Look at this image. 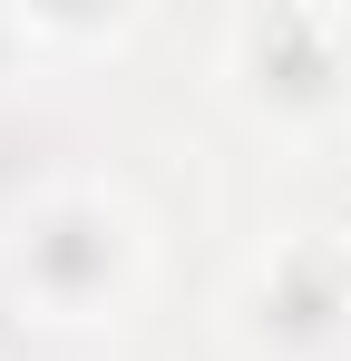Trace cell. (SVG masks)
Segmentation results:
<instances>
[{
    "instance_id": "obj_4",
    "label": "cell",
    "mask_w": 351,
    "mask_h": 361,
    "mask_svg": "<svg viewBox=\"0 0 351 361\" xmlns=\"http://www.w3.org/2000/svg\"><path fill=\"white\" fill-rule=\"evenodd\" d=\"M20 30H30L39 68H68V59H117L147 20L137 10H20Z\"/></svg>"
},
{
    "instance_id": "obj_3",
    "label": "cell",
    "mask_w": 351,
    "mask_h": 361,
    "mask_svg": "<svg viewBox=\"0 0 351 361\" xmlns=\"http://www.w3.org/2000/svg\"><path fill=\"white\" fill-rule=\"evenodd\" d=\"M234 361H351V225L264 235L215 293Z\"/></svg>"
},
{
    "instance_id": "obj_2",
    "label": "cell",
    "mask_w": 351,
    "mask_h": 361,
    "mask_svg": "<svg viewBox=\"0 0 351 361\" xmlns=\"http://www.w3.org/2000/svg\"><path fill=\"white\" fill-rule=\"evenodd\" d=\"M215 88L234 118L283 137V147H322L351 127V10L342 0H254L234 10L215 39Z\"/></svg>"
},
{
    "instance_id": "obj_5",
    "label": "cell",
    "mask_w": 351,
    "mask_h": 361,
    "mask_svg": "<svg viewBox=\"0 0 351 361\" xmlns=\"http://www.w3.org/2000/svg\"><path fill=\"white\" fill-rule=\"evenodd\" d=\"M0 78H39V49L20 30V10H0Z\"/></svg>"
},
{
    "instance_id": "obj_1",
    "label": "cell",
    "mask_w": 351,
    "mask_h": 361,
    "mask_svg": "<svg viewBox=\"0 0 351 361\" xmlns=\"http://www.w3.org/2000/svg\"><path fill=\"white\" fill-rule=\"evenodd\" d=\"M156 274V235L117 176H39L0 205V302L39 332H117Z\"/></svg>"
}]
</instances>
